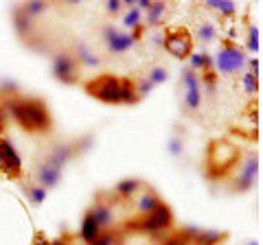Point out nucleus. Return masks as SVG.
I'll return each mask as SVG.
<instances>
[{
  "mask_svg": "<svg viewBox=\"0 0 263 245\" xmlns=\"http://www.w3.org/2000/svg\"><path fill=\"white\" fill-rule=\"evenodd\" d=\"M152 88H154V86L145 79V81H141V84L136 86V94H138V96H143V94H147V92H152Z\"/></svg>",
  "mask_w": 263,
  "mask_h": 245,
  "instance_id": "nucleus-32",
  "label": "nucleus"
},
{
  "mask_svg": "<svg viewBox=\"0 0 263 245\" xmlns=\"http://www.w3.org/2000/svg\"><path fill=\"white\" fill-rule=\"evenodd\" d=\"M164 9H167V5L164 3H152V7L147 9V22L149 24H158L160 18H162V13Z\"/></svg>",
  "mask_w": 263,
  "mask_h": 245,
  "instance_id": "nucleus-22",
  "label": "nucleus"
},
{
  "mask_svg": "<svg viewBox=\"0 0 263 245\" xmlns=\"http://www.w3.org/2000/svg\"><path fill=\"white\" fill-rule=\"evenodd\" d=\"M215 64H217V70L221 75H233V72H237L246 64V55L237 44L226 39V42L221 44L217 57H215Z\"/></svg>",
  "mask_w": 263,
  "mask_h": 245,
  "instance_id": "nucleus-3",
  "label": "nucleus"
},
{
  "mask_svg": "<svg viewBox=\"0 0 263 245\" xmlns=\"http://www.w3.org/2000/svg\"><path fill=\"white\" fill-rule=\"evenodd\" d=\"M248 64H250V70L248 72H252V75H259V59H250Z\"/></svg>",
  "mask_w": 263,
  "mask_h": 245,
  "instance_id": "nucleus-37",
  "label": "nucleus"
},
{
  "mask_svg": "<svg viewBox=\"0 0 263 245\" xmlns=\"http://www.w3.org/2000/svg\"><path fill=\"white\" fill-rule=\"evenodd\" d=\"M53 72L64 84H72V81H75V62H72V57L66 53H60L53 62Z\"/></svg>",
  "mask_w": 263,
  "mask_h": 245,
  "instance_id": "nucleus-9",
  "label": "nucleus"
},
{
  "mask_svg": "<svg viewBox=\"0 0 263 245\" xmlns=\"http://www.w3.org/2000/svg\"><path fill=\"white\" fill-rule=\"evenodd\" d=\"M123 22H125V27L138 29V27H141V11H138L136 7H132V9L125 13V18H123Z\"/></svg>",
  "mask_w": 263,
  "mask_h": 245,
  "instance_id": "nucleus-26",
  "label": "nucleus"
},
{
  "mask_svg": "<svg viewBox=\"0 0 263 245\" xmlns=\"http://www.w3.org/2000/svg\"><path fill=\"white\" fill-rule=\"evenodd\" d=\"M158 203H160L158 195H156L154 191H145L143 195H138V199H136V208H138V212H141V215H149L152 210L158 208Z\"/></svg>",
  "mask_w": 263,
  "mask_h": 245,
  "instance_id": "nucleus-13",
  "label": "nucleus"
},
{
  "mask_svg": "<svg viewBox=\"0 0 263 245\" xmlns=\"http://www.w3.org/2000/svg\"><path fill=\"white\" fill-rule=\"evenodd\" d=\"M105 42H108V48L112 53H125L134 46L136 37L134 35H127V33H119L114 27L105 29Z\"/></svg>",
  "mask_w": 263,
  "mask_h": 245,
  "instance_id": "nucleus-8",
  "label": "nucleus"
},
{
  "mask_svg": "<svg viewBox=\"0 0 263 245\" xmlns=\"http://www.w3.org/2000/svg\"><path fill=\"white\" fill-rule=\"evenodd\" d=\"M22 9H24V13L33 18V15H37V13L44 11V3H37V0H35V3H29L27 7H22Z\"/></svg>",
  "mask_w": 263,
  "mask_h": 245,
  "instance_id": "nucleus-30",
  "label": "nucleus"
},
{
  "mask_svg": "<svg viewBox=\"0 0 263 245\" xmlns=\"http://www.w3.org/2000/svg\"><path fill=\"white\" fill-rule=\"evenodd\" d=\"M154 44H158V46L162 44V35H160V33H156V35H154Z\"/></svg>",
  "mask_w": 263,
  "mask_h": 245,
  "instance_id": "nucleus-39",
  "label": "nucleus"
},
{
  "mask_svg": "<svg viewBox=\"0 0 263 245\" xmlns=\"http://www.w3.org/2000/svg\"><path fill=\"white\" fill-rule=\"evenodd\" d=\"M0 129H3V114H0Z\"/></svg>",
  "mask_w": 263,
  "mask_h": 245,
  "instance_id": "nucleus-40",
  "label": "nucleus"
},
{
  "mask_svg": "<svg viewBox=\"0 0 263 245\" xmlns=\"http://www.w3.org/2000/svg\"><path fill=\"white\" fill-rule=\"evenodd\" d=\"M60 177H62V171H60V169H55L48 160L37 169V182H40V186H42V189L55 186L57 182H60Z\"/></svg>",
  "mask_w": 263,
  "mask_h": 245,
  "instance_id": "nucleus-12",
  "label": "nucleus"
},
{
  "mask_svg": "<svg viewBox=\"0 0 263 245\" xmlns=\"http://www.w3.org/2000/svg\"><path fill=\"white\" fill-rule=\"evenodd\" d=\"M217 35V29H215V24H211V22H202V24H197V37L204 39V42H211L213 37Z\"/></svg>",
  "mask_w": 263,
  "mask_h": 245,
  "instance_id": "nucleus-23",
  "label": "nucleus"
},
{
  "mask_svg": "<svg viewBox=\"0 0 263 245\" xmlns=\"http://www.w3.org/2000/svg\"><path fill=\"white\" fill-rule=\"evenodd\" d=\"M248 245H259V243H257V241H254V243H248Z\"/></svg>",
  "mask_w": 263,
  "mask_h": 245,
  "instance_id": "nucleus-41",
  "label": "nucleus"
},
{
  "mask_svg": "<svg viewBox=\"0 0 263 245\" xmlns=\"http://www.w3.org/2000/svg\"><path fill=\"white\" fill-rule=\"evenodd\" d=\"M169 79V72L164 70V68H154V70H149V77H147V81H149L152 86H158V84H164V81Z\"/></svg>",
  "mask_w": 263,
  "mask_h": 245,
  "instance_id": "nucleus-25",
  "label": "nucleus"
},
{
  "mask_svg": "<svg viewBox=\"0 0 263 245\" xmlns=\"http://www.w3.org/2000/svg\"><path fill=\"white\" fill-rule=\"evenodd\" d=\"M182 81H184V86H186V96H184L186 108H189V110H197V108H200V103H202L200 79H197V75H195L191 68H186V70L182 72Z\"/></svg>",
  "mask_w": 263,
  "mask_h": 245,
  "instance_id": "nucleus-7",
  "label": "nucleus"
},
{
  "mask_svg": "<svg viewBox=\"0 0 263 245\" xmlns=\"http://www.w3.org/2000/svg\"><path fill=\"white\" fill-rule=\"evenodd\" d=\"M7 112L20 122L29 132H46L51 120H48L46 105L35 99H22V101H7Z\"/></svg>",
  "mask_w": 263,
  "mask_h": 245,
  "instance_id": "nucleus-1",
  "label": "nucleus"
},
{
  "mask_svg": "<svg viewBox=\"0 0 263 245\" xmlns=\"http://www.w3.org/2000/svg\"><path fill=\"white\" fill-rule=\"evenodd\" d=\"M90 215L95 217V221L99 223V228L110 226V221H112V212H110V206H103V203H99L97 208L90 210Z\"/></svg>",
  "mask_w": 263,
  "mask_h": 245,
  "instance_id": "nucleus-18",
  "label": "nucleus"
},
{
  "mask_svg": "<svg viewBox=\"0 0 263 245\" xmlns=\"http://www.w3.org/2000/svg\"><path fill=\"white\" fill-rule=\"evenodd\" d=\"M70 156H72V149H70V147H57V149L53 151V156L48 158V162H51L55 169L62 171V167L70 160Z\"/></svg>",
  "mask_w": 263,
  "mask_h": 245,
  "instance_id": "nucleus-16",
  "label": "nucleus"
},
{
  "mask_svg": "<svg viewBox=\"0 0 263 245\" xmlns=\"http://www.w3.org/2000/svg\"><path fill=\"white\" fill-rule=\"evenodd\" d=\"M86 90L105 103H121V79L112 75H103L90 81V84H86Z\"/></svg>",
  "mask_w": 263,
  "mask_h": 245,
  "instance_id": "nucleus-4",
  "label": "nucleus"
},
{
  "mask_svg": "<svg viewBox=\"0 0 263 245\" xmlns=\"http://www.w3.org/2000/svg\"><path fill=\"white\" fill-rule=\"evenodd\" d=\"M206 7H211V9L228 15V18H233V15L237 13V7L233 3H228V0H206Z\"/></svg>",
  "mask_w": 263,
  "mask_h": 245,
  "instance_id": "nucleus-20",
  "label": "nucleus"
},
{
  "mask_svg": "<svg viewBox=\"0 0 263 245\" xmlns=\"http://www.w3.org/2000/svg\"><path fill=\"white\" fill-rule=\"evenodd\" d=\"M169 226H171V208L164 206V203H158V208L152 210L149 215H145V219L138 223L143 232H149V234H158L162 230H167Z\"/></svg>",
  "mask_w": 263,
  "mask_h": 245,
  "instance_id": "nucleus-5",
  "label": "nucleus"
},
{
  "mask_svg": "<svg viewBox=\"0 0 263 245\" xmlns=\"http://www.w3.org/2000/svg\"><path fill=\"white\" fill-rule=\"evenodd\" d=\"M29 199H31V203L40 206V203L46 199V189H42V186H31L29 189Z\"/></svg>",
  "mask_w": 263,
  "mask_h": 245,
  "instance_id": "nucleus-27",
  "label": "nucleus"
},
{
  "mask_svg": "<svg viewBox=\"0 0 263 245\" xmlns=\"http://www.w3.org/2000/svg\"><path fill=\"white\" fill-rule=\"evenodd\" d=\"M221 239H224V234H219L215 230H197V234H195L197 245H215Z\"/></svg>",
  "mask_w": 263,
  "mask_h": 245,
  "instance_id": "nucleus-19",
  "label": "nucleus"
},
{
  "mask_svg": "<svg viewBox=\"0 0 263 245\" xmlns=\"http://www.w3.org/2000/svg\"><path fill=\"white\" fill-rule=\"evenodd\" d=\"M186 236L184 234H176V236H171V239H167V243L164 245H186Z\"/></svg>",
  "mask_w": 263,
  "mask_h": 245,
  "instance_id": "nucleus-33",
  "label": "nucleus"
},
{
  "mask_svg": "<svg viewBox=\"0 0 263 245\" xmlns=\"http://www.w3.org/2000/svg\"><path fill=\"white\" fill-rule=\"evenodd\" d=\"M0 171L11 177H18L22 171V160L18 156V151L13 149V145L5 138H0Z\"/></svg>",
  "mask_w": 263,
  "mask_h": 245,
  "instance_id": "nucleus-6",
  "label": "nucleus"
},
{
  "mask_svg": "<svg viewBox=\"0 0 263 245\" xmlns=\"http://www.w3.org/2000/svg\"><path fill=\"white\" fill-rule=\"evenodd\" d=\"M169 151L174 153V156H180V153H182V142H180V140H171L169 142Z\"/></svg>",
  "mask_w": 263,
  "mask_h": 245,
  "instance_id": "nucleus-34",
  "label": "nucleus"
},
{
  "mask_svg": "<svg viewBox=\"0 0 263 245\" xmlns=\"http://www.w3.org/2000/svg\"><path fill=\"white\" fill-rule=\"evenodd\" d=\"M121 9V0H110V3H108V11L110 13H117Z\"/></svg>",
  "mask_w": 263,
  "mask_h": 245,
  "instance_id": "nucleus-35",
  "label": "nucleus"
},
{
  "mask_svg": "<svg viewBox=\"0 0 263 245\" xmlns=\"http://www.w3.org/2000/svg\"><path fill=\"white\" fill-rule=\"evenodd\" d=\"M248 48L252 53L259 51V29L257 27H250L248 29Z\"/></svg>",
  "mask_w": 263,
  "mask_h": 245,
  "instance_id": "nucleus-29",
  "label": "nucleus"
},
{
  "mask_svg": "<svg viewBox=\"0 0 263 245\" xmlns=\"http://www.w3.org/2000/svg\"><path fill=\"white\" fill-rule=\"evenodd\" d=\"M33 245H51V241H48L44 234H35V241H33Z\"/></svg>",
  "mask_w": 263,
  "mask_h": 245,
  "instance_id": "nucleus-36",
  "label": "nucleus"
},
{
  "mask_svg": "<svg viewBox=\"0 0 263 245\" xmlns=\"http://www.w3.org/2000/svg\"><path fill=\"white\" fill-rule=\"evenodd\" d=\"M99 234H101V228H99V223L95 221V217L88 212L84 217V223H81V239L86 243H92Z\"/></svg>",
  "mask_w": 263,
  "mask_h": 245,
  "instance_id": "nucleus-14",
  "label": "nucleus"
},
{
  "mask_svg": "<svg viewBox=\"0 0 263 245\" xmlns=\"http://www.w3.org/2000/svg\"><path fill=\"white\" fill-rule=\"evenodd\" d=\"M162 46L167 51L178 57V59H184L193 53V42H191V33L182 27H171L164 31V39H162Z\"/></svg>",
  "mask_w": 263,
  "mask_h": 245,
  "instance_id": "nucleus-2",
  "label": "nucleus"
},
{
  "mask_svg": "<svg viewBox=\"0 0 263 245\" xmlns=\"http://www.w3.org/2000/svg\"><path fill=\"white\" fill-rule=\"evenodd\" d=\"M90 245H114V236L112 234H99Z\"/></svg>",
  "mask_w": 263,
  "mask_h": 245,
  "instance_id": "nucleus-31",
  "label": "nucleus"
},
{
  "mask_svg": "<svg viewBox=\"0 0 263 245\" xmlns=\"http://www.w3.org/2000/svg\"><path fill=\"white\" fill-rule=\"evenodd\" d=\"M241 86H243V90H246L248 94H257V90H259V79H257V75H252V72H243Z\"/></svg>",
  "mask_w": 263,
  "mask_h": 245,
  "instance_id": "nucleus-24",
  "label": "nucleus"
},
{
  "mask_svg": "<svg viewBox=\"0 0 263 245\" xmlns=\"http://www.w3.org/2000/svg\"><path fill=\"white\" fill-rule=\"evenodd\" d=\"M257 173H259V158L257 156H250L248 160H246V165L241 169L239 177H237L235 189L237 191H248L250 186L254 184V179H257Z\"/></svg>",
  "mask_w": 263,
  "mask_h": 245,
  "instance_id": "nucleus-10",
  "label": "nucleus"
},
{
  "mask_svg": "<svg viewBox=\"0 0 263 245\" xmlns=\"http://www.w3.org/2000/svg\"><path fill=\"white\" fill-rule=\"evenodd\" d=\"M15 29H18V33L20 35H27L29 33V29H31V15L24 13V9H18L15 11Z\"/></svg>",
  "mask_w": 263,
  "mask_h": 245,
  "instance_id": "nucleus-21",
  "label": "nucleus"
},
{
  "mask_svg": "<svg viewBox=\"0 0 263 245\" xmlns=\"http://www.w3.org/2000/svg\"><path fill=\"white\" fill-rule=\"evenodd\" d=\"M138 189H141V182H138V179H123V182L117 184V195L123 199H129L132 195H136Z\"/></svg>",
  "mask_w": 263,
  "mask_h": 245,
  "instance_id": "nucleus-15",
  "label": "nucleus"
},
{
  "mask_svg": "<svg viewBox=\"0 0 263 245\" xmlns=\"http://www.w3.org/2000/svg\"><path fill=\"white\" fill-rule=\"evenodd\" d=\"M79 59L84 62L86 66H99V59H97V57H92V53H90L86 46H79Z\"/></svg>",
  "mask_w": 263,
  "mask_h": 245,
  "instance_id": "nucleus-28",
  "label": "nucleus"
},
{
  "mask_svg": "<svg viewBox=\"0 0 263 245\" xmlns=\"http://www.w3.org/2000/svg\"><path fill=\"white\" fill-rule=\"evenodd\" d=\"M136 99V84L132 79H121V103H134Z\"/></svg>",
  "mask_w": 263,
  "mask_h": 245,
  "instance_id": "nucleus-17",
  "label": "nucleus"
},
{
  "mask_svg": "<svg viewBox=\"0 0 263 245\" xmlns=\"http://www.w3.org/2000/svg\"><path fill=\"white\" fill-rule=\"evenodd\" d=\"M211 151L213 153L217 151V156H211V162H213V165H219V169L233 165V162L237 160V149L230 142H226V140H217L215 145L211 147Z\"/></svg>",
  "mask_w": 263,
  "mask_h": 245,
  "instance_id": "nucleus-11",
  "label": "nucleus"
},
{
  "mask_svg": "<svg viewBox=\"0 0 263 245\" xmlns=\"http://www.w3.org/2000/svg\"><path fill=\"white\" fill-rule=\"evenodd\" d=\"M149 7H152L149 0H138V7H136V9L141 11V9H149Z\"/></svg>",
  "mask_w": 263,
  "mask_h": 245,
  "instance_id": "nucleus-38",
  "label": "nucleus"
}]
</instances>
